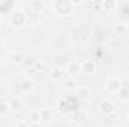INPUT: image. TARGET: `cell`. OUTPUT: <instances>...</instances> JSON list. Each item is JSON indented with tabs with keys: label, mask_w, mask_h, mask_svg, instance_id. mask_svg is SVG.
<instances>
[{
	"label": "cell",
	"mask_w": 129,
	"mask_h": 127,
	"mask_svg": "<svg viewBox=\"0 0 129 127\" xmlns=\"http://www.w3.org/2000/svg\"><path fill=\"white\" fill-rule=\"evenodd\" d=\"M51 9L54 11L56 15H60V17H69L74 14V2H69V0H54L51 3Z\"/></svg>",
	"instance_id": "obj_1"
},
{
	"label": "cell",
	"mask_w": 129,
	"mask_h": 127,
	"mask_svg": "<svg viewBox=\"0 0 129 127\" xmlns=\"http://www.w3.org/2000/svg\"><path fill=\"white\" fill-rule=\"evenodd\" d=\"M29 21V15L24 9H15L11 15H9V23L14 27H23L26 26Z\"/></svg>",
	"instance_id": "obj_2"
},
{
	"label": "cell",
	"mask_w": 129,
	"mask_h": 127,
	"mask_svg": "<svg viewBox=\"0 0 129 127\" xmlns=\"http://www.w3.org/2000/svg\"><path fill=\"white\" fill-rule=\"evenodd\" d=\"M120 87H122V82H120V79L119 78H110L107 82H105V88H107V91L108 93H111V94H117V91L120 90Z\"/></svg>",
	"instance_id": "obj_3"
},
{
	"label": "cell",
	"mask_w": 129,
	"mask_h": 127,
	"mask_svg": "<svg viewBox=\"0 0 129 127\" xmlns=\"http://www.w3.org/2000/svg\"><path fill=\"white\" fill-rule=\"evenodd\" d=\"M80 72H81V64L78 61H75V60H69V63L64 66V73H68L71 78H74Z\"/></svg>",
	"instance_id": "obj_4"
},
{
	"label": "cell",
	"mask_w": 129,
	"mask_h": 127,
	"mask_svg": "<svg viewBox=\"0 0 129 127\" xmlns=\"http://www.w3.org/2000/svg\"><path fill=\"white\" fill-rule=\"evenodd\" d=\"M9 60H11V63H14V64H21L27 60V57H26V54L21 49H14L9 54Z\"/></svg>",
	"instance_id": "obj_5"
},
{
	"label": "cell",
	"mask_w": 129,
	"mask_h": 127,
	"mask_svg": "<svg viewBox=\"0 0 129 127\" xmlns=\"http://www.w3.org/2000/svg\"><path fill=\"white\" fill-rule=\"evenodd\" d=\"M64 69L62 66H59V64H56V66H53L51 67V70H50V76H51V79L53 81H62L64 79Z\"/></svg>",
	"instance_id": "obj_6"
},
{
	"label": "cell",
	"mask_w": 129,
	"mask_h": 127,
	"mask_svg": "<svg viewBox=\"0 0 129 127\" xmlns=\"http://www.w3.org/2000/svg\"><path fill=\"white\" fill-rule=\"evenodd\" d=\"M80 64H81V72L86 73V75H92V73L96 72L98 64L95 63L93 60H83Z\"/></svg>",
	"instance_id": "obj_7"
},
{
	"label": "cell",
	"mask_w": 129,
	"mask_h": 127,
	"mask_svg": "<svg viewBox=\"0 0 129 127\" xmlns=\"http://www.w3.org/2000/svg\"><path fill=\"white\" fill-rule=\"evenodd\" d=\"M99 111H101V114L108 117V115H111L114 112V103L111 100H102L99 103Z\"/></svg>",
	"instance_id": "obj_8"
},
{
	"label": "cell",
	"mask_w": 129,
	"mask_h": 127,
	"mask_svg": "<svg viewBox=\"0 0 129 127\" xmlns=\"http://www.w3.org/2000/svg\"><path fill=\"white\" fill-rule=\"evenodd\" d=\"M119 8V17H120V23L126 24L129 23V3H119L117 5Z\"/></svg>",
	"instance_id": "obj_9"
},
{
	"label": "cell",
	"mask_w": 129,
	"mask_h": 127,
	"mask_svg": "<svg viewBox=\"0 0 129 127\" xmlns=\"http://www.w3.org/2000/svg\"><path fill=\"white\" fill-rule=\"evenodd\" d=\"M17 9V3L14 2H0V15L3 14H12Z\"/></svg>",
	"instance_id": "obj_10"
},
{
	"label": "cell",
	"mask_w": 129,
	"mask_h": 127,
	"mask_svg": "<svg viewBox=\"0 0 129 127\" xmlns=\"http://www.w3.org/2000/svg\"><path fill=\"white\" fill-rule=\"evenodd\" d=\"M8 106H9V111L12 112H20L23 109V100L20 97H12L9 102H8Z\"/></svg>",
	"instance_id": "obj_11"
},
{
	"label": "cell",
	"mask_w": 129,
	"mask_h": 127,
	"mask_svg": "<svg viewBox=\"0 0 129 127\" xmlns=\"http://www.w3.org/2000/svg\"><path fill=\"white\" fill-rule=\"evenodd\" d=\"M18 88H20V91L23 94H26V93H30L33 88H35V84H33L30 79H24V81H21L18 84Z\"/></svg>",
	"instance_id": "obj_12"
},
{
	"label": "cell",
	"mask_w": 129,
	"mask_h": 127,
	"mask_svg": "<svg viewBox=\"0 0 129 127\" xmlns=\"http://www.w3.org/2000/svg\"><path fill=\"white\" fill-rule=\"evenodd\" d=\"M27 123H30V124L41 123V112H39V109H32L27 114Z\"/></svg>",
	"instance_id": "obj_13"
},
{
	"label": "cell",
	"mask_w": 129,
	"mask_h": 127,
	"mask_svg": "<svg viewBox=\"0 0 129 127\" xmlns=\"http://www.w3.org/2000/svg\"><path fill=\"white\" fill-rule=\"evenodd\" d=\"M75 93H77V96H78L80 99H87V97L92 96L90 88H89V87H83V85H78L77 90H75Z\"/></svg>",
	"instance_id": "obj_14"
},
{
	"label": "cell",
	"mask_w": 129,
	"mask_h": 127,
	"mask_svg": "<svg viewBox=\"0 0 129 127\" xmlns=\"http://www.w3.org/2000/svg\"><path fill=\"white\" fill-rule=\"evenodd\" d=\"M63 87L66 90H69V91H75L77 90V87H78V84H77V81H75V78H66L63 82Z\"/></svg>",
	"instance_id": "obj_15"
},
{
	"label": "cell",
	"mask_w": 129,
	"mask_h": 127,
	"mask_svg": "<svg viewBox=\"0 0 129 127\" xmlns=\"http://www.w3.org/2000/svg\"><path fill=\"white\" fill-rule=\"evenodd\" d=\"M117 2H114V0H108V2H101V9H104L105 12H111L113 9H116L117 8Z\"/></svg>",
	"instance_id": "obj_16"
},
{
	"label": "cell",
	"mask_w": 129,
	"mask_h": 127,
	"mask_svg": "<svg viewBox=\"0 0 129 127\" xmlns=\"http://www.w3.org/2000/svg\"><path fill=\"white\" fill-rule=\"evenodd\" d=\"M39 112H41V121H51V120H53V111H51V109H48V108H41Z\"/></svg>",
	"instance_id": "obj_17"
},
{
	"label": "cell",
	"mask_w": 129,
	"mask_h": 127,
	"mask_svg": "<svg viewBox=\"0 0 129 127\" xmlns=\"http://www.w3.org/2000/svg\"><path fill=\"white\" fill-rule=\"evenodd\" d=\"M113 32L116 36H125V32H126V24L123 23H117L113 26Z\"/></svg>",
	"instance_id": "obj_18"
},
{
	"label": "cell",
	"mask_w": 129,
	"mask_h": 127,
	"mask_svg": "<svg viewBox=\"0 0 129 127\" xmlns=\"http://www.w3.org/2000/svg\"><path fill=\"white\" fill-rule=\"evenodd\" d=\"M117 96L123 100V99H129V85L126 84V85H123L122 84V87H120V90L117 91Z\"/></svg>",
	"instance_id": "obj_19"
},
{
	"label": "cell",
	"mask_w": 129,
	"mask_h": 127,
	"mask_svg": "<svg viewBox=\"0 0 129 127\" xmlns=\"http://www.w3.org/2000/svg\"><path fill=\"white\" fill-rule=\"evenodd\" d=\"M29 6H30V9H32L33 12H41V11L44 9L45 3H44V2H32Z\"/></svg>",
	"instance_id": "obj_20"
},
{
	"label": "cell",
	"mask_w": 129,
	"mask_h": 127,
	"mask_svg": "<svg viewBox=\"0 0 129 127\" xmlns=\"http://www.w3.org/2000/svg\"><path fill=\"white\" fill-rule=\"evenodd\" d=\"M74 118H75V121H78V123H83V121H86V118H87V114L84 112V111H77L75 112V115H74Z\"/></svg>",
	"instance_id": "obj_21"
},
{
	"label": "cell",
	"mask_w": 129,
	"mask_h": 127,
	"mask_svg": "<svg viewBox=\"0 0 129 127\" xmlns=\"http://www.w3.org/2000/svg\"><path fill=\"white\" fill-rule=\"evenodd\" d=\"M9 111V106H8V102H0V117H5Z\"/></svg>",
	"instance_id": "obj_22"
},
{
	"label": "cell",
	"mask_w": 129,
	"mask_h": 127,
	"mask_svg": "<svg viewBox=\"0 0 129 127\" xmlns=\"http://www.w3.org/2000/svg\"><path fill=\"white\" fill-rule=\"evenodd\" d=\"M15 127H30V123H27L26 120H20V121H17Z\"/></svg>",
	"instance_id": "obj_23"
},
{
	"label": "cell",
	"mask_w": 129,
	"mask_h": 127,
	"mask_svg": "<svg viewBox=\"0 0 129 127\" xmlns=\"http://www.w3.org/2000/svg\"><path fill=\"white\" fill-rule=\"evenodd\" d=\"M30 127H42L41 123H35V124H30Z\"/></svg>",
	"instance_id": "obj_24"
},
{
	"label": "cell",
	"mask_w": 129,
	"mask_h": 127,
	"mask_svg": "<svg viewBox=\"0 0 129 127\" xmlns=\"http://www.w3.org/2000/svg\"><path fill=\"white\" fill-rule=\"evenodd\" d=\"M126 121H128V124H129V114H128V117H126Z\"/></svg>",
	"instance_id": "obj_25"
},
{
	"label": "cell",
	"mask_w": 129,
	"mask_h": 127,
	"mask_svg": "<svg viewBox=\"0 0 129 127\" xmlns=\"http://www.w3.org/2000/svg\"><path fill=\"white\" fill-rule=\"evenodd\" d=\"M128 85H129V82H128Z\"/></svg>",
	"instance_id": "obj_26"
},
{
	"label": "cell",
	"mask_w": 129,
	"mask_h": 127,
	"mask_svg": "<svg viewBox=\"0 0 129 127\" xmlns=\"http://www.w3.org/2000/svg\"><path fill=\"white\" fill-rule=\"evenodd\" d=\"M0 127H2V126H0Z\"/></svg>",
	"instance_id": "obj_27"
}]
</instances>
